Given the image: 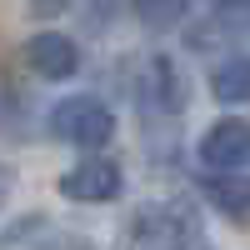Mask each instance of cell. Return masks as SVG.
<instances>
[{
    "label": "cell",
    "instance_id": "cell-9",
    "mask_svg": "<svg viewBox=\"0 0 250 250\" xmlns=\"http://www.w3.org/2000/svg\"><path fill=\"white\" fill-rule=\"evenodd\" d=\"M210 95L220 105H250V55H225L210 70Z\"/></svg>",
    "mask_w": 250,
    "mask_h": 250
},
{
    "label": "cell",
    "instance_id": "cell-1",
    "mask_svg": "<svg viewBox=\"0 0 250 250\" xmlns=\"http://www.w3.org/2000/svg\"><path fill=\"white\" fill-rule=\"evenodd\" d=\"M125 250H210V240L185 200H150L125 225Z\"/></svg>",
    "mask_w": 250,
    "mask_h": 250
},
{
    "label": "cell",
    "instance_id": "cell-7",
    "mask_svg": "<svg viewBox=\"0 0 250 250\" xmlns=\"http://www.w3.org/2000/svg\"><path fill=\"white\" fill-rule=\"evenodd\" d=\"M0 250H90L50 215H20L0 230Z\"/></svg>",
    "mask_w": 250,
    "mask_h": 250
},
{
    "label": "cell",
    "instance_id": "cell-8",
    "mask_svg": "<svg viewBox=\"0 0 250 250\" xmlns=\"http://www.w3.org/2000/svg\"><path fill=\"white\" fill-rule=\"evenodd\" d=\"M200 200L210 205L220 220L250 230V175H205L200 170Z\"/></svg>",
    "mask_w": 250,
    "mask_h": 250
},
{
    "label": "cell",
    "instance_id": "cell-5",
    "mask_svg": "<svg viewBox=\"0 0 250 250\" xmlns=\"http://www.w3.org/2000/svg\"><path fill=\"white\" fill-rule=\"evenodd\" d=\"M135 100L145 110H160V115H180L185 110V75L170 55H145L140 70H135Z\"/></svg>",
    "mask_w": 250,
    "mask_h": 250
},
{
    "label": "cell",
    "instance_id": "cell-2",
    "mask_svg": "<svg viewBox=\"0 0 250 250\" xmlns=\"http://www.w3.org/2000/svg\"><path fill=\"white\" fill-rule=\"evenodd\" d=\"M45 130L60 145H75V150H85V155H100V145L115 140V110L100 95H65L60 105H50Z\"/></svg>",
    "mask_w": 250,
    "mask_h": 250
},
{
    "label": "cell",
    "instance_id": "cell-11",
    "mask_svg": "<svg viewBox=\"0 0 250 250\" xmlns=\"http://www.w3.org/2000/svg\"><path fill=\"white\" fill-rule=\"evenodd\" d=\"M225 30H250V0H210Z\"/></svg>",
    "mask_w": 250,
    "mask_h": 250
},
{
    "label": "cell",
    "instance_id": "cell-12",
    "mask_svg": "<svg viewBox=\"0 0 250 250\" xmlns=\"http://www.w3.org/2000/svg\"><path fill=\"white\" fill-rule=\"evenodd\" d=\"M70 0H30V20H55V15H65Z\"/></svg>",
    "mask_w": 250,
    "mask_h": 250
},
{
    "label": "cell",
    "instance_id": "cell-4",
    "mask_svg": "<svg viewBox=\"0 0 250 250\" xmlns=\"http://www.w3.org/2000/svg\"><path fill=\"white\" fill-rule=\"evenodd\" d=\"M120 190H125V175L110 155H85L80 165H70L60 175V195L75 205H110Z\"/></svg>",
    "mask_w": 250,
    "mask_h": 250
},
{
    "label": "cell",
    "instance_id": "cell-6",
    "mask_svg": "<svg viewBox=\"0 0 250 250\" xmlns=\"http://www.w3.org/2000/svg\"><path fill=\"white\" fill-rule=\"evenodd\" d=\"M20 60L40 80H75L80 75V45L65 30H35L25 40V50H20Z\"/></svg>",
    "mask_w": 250,
    "mask_h": 250
},
{
    "label": "cell",
    "instance_id": "cell-10",
    "mask_svg": "<svg viewBox=\"0 0 250 250\" xmlns=\"http://www.w3.org/2000/svg\"><path fill=\"white\" fill-rule=\"evenodd\" d=\"M130 10L145 30H175L190 15V0H130Z\"/></svg>",
    "mask_w": 250,
    "mask_h": 250
},
{
    "label": "cell",
    "instance_id": "cell-13",
    "mask_svg": "<svg viewBox=\"0 0 250 250\" xmlns=\"http://www.w3.org/2000/svg\"><path fill=\"white\" fill-rule=\"evenodd\" d=\"M10 190H15V165H5V160H0V205L10 200Z\"/></svg>",
    "mask_w": 250,
    "mask_h": 250
},
{
    "label": "cell",
    "instance_id": "cell-3",
    "mask_svg": "<svg viewBox=\"0 0 250 250\" xmlns=\"http://www.w3.org/2000/svg\"><path fill=\"white\" fill-rule=\"evenodd\" d=\"M195 155H200L205 175H245L250 170V120H240V115L215 120L210 130L200 135Z\"/></svg>",
    "mask_w": 250,
    "mask_h": 250
}]
</instances>
